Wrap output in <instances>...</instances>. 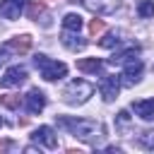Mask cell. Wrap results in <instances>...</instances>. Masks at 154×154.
<instances>
[{
    "instance_id": "44dd1931",
    "label": "cell",
    "mask_w": 154,
    "mask_h": 154,
    "mask_svg": "<svg viewBox=\"0 0 154 154\" xmlns=\"http://www.w3.org/2000/svg\"><path fill=\"white\" fill-rule=\"evenodd\" d=\"M103 29H106V22H103V19H91V22H89V31H91V34H101Z\"/></svg>"
},
{
    "instance_id": "d4e9b609",
    "label": "cell",
    "mask_w": 154,
    "mask_h": 154,
    "mask_svg": "<svg viewBox=\"0 0 154 154\" xmlns=\"http://www.w3.org/2000/svg\"><path fill=\"white\" fill-rule=\"evenodd\" d=\"M0 125H2V118H0Z\"/></svg>"
},
{
    "instance_id": "ba28073f",
    "label": "cell",
    "mask_w": 154,
    "mask_h": 154,
    "mask_svg": "<svg viewBox=\"0 0 154 154\" xmlns=\"http://www.w3.org/2000/svg\"><path fill=\"white\" fill-rule=\"evenodd\" d=\"M29 48H31V36H26V34L14 36V38L5 41V46H2L5 53H26Z\"/></svg>"
},
{
    "instance_id": "277c9868",
    "label": "cell",
    "mask_w": 154,
    "mask_h": 154,
    "mask_svg": "<svg viewBox=\"0 0 154 154\" xmlns=\"http://www.w3.org/2000/svg\"><path fill=\"white\" fill-rule=\"evenodd\" d=\"M142 70H144V65H142V60H140L137 55H135V58H128V60H125V70H123V84H125V87L137 84L140 77H142Z\"/></svg>"
},
{
    "instance_id": "e0dca14e",
    "label": "cell",
    "mask_w": 154,
    "mask_h": 154,
    "mask_svg": "<svg viewBox=\"0 0 154 154\" xmlns=\"http://www.w3.org/2000/svg\"><path fill=\"white\" fill-rule=\"evenodd\" d=\"M0 106H5V108H12V111H14V108H19V106H22V99H19L17 94H2V96H0Z\"/></svg>"
},
{
    "instance_id": "8992f818",
    "label": "cell",
    "mask_w": 154,
    "mask_h": 154,
    "mask_svg": "<svg viewBox=\"0 0 154 154\" xmlns=\"http://www.w3.org/2000/svg\"><path fill=\"white\" fill-rule=\"evenodd\" d=\"M24 79H26V67H22V65H12V67H7L5 75L0 77V87H5V89H10V87H19Z\"/></svg>"
},
{
    "instance_id": "7c38bea8",
    "label": "cell",
    "mask_w": 154,
    "mask_h": 154,
    "mask_svg": "<svg viewBox=\"0 0 154 154\" xmlns=\"http://www.w3.org/2000/svg\"><path fill=\"white\" fill-rule=\"evenodd\" d=\"M60 41H63V46L70 48V51H82V48L87 46V41H82V38L77 36V31H67V29H65V34L60 36Z\"/></svg>"
},
{
    "instance_id": "ac0fdd59",
    "label": "cell",
    "mask_w": 154,
    "mask_h": 154,
    "mask_svg": "<svg viewBox=\"0 0 154 154\" xmlns=\"http://www.w3.org/2000/svg\"><path fill=\"white\" fill-rule=\"evenodd\" d=\"M137 14L140 17H152L154 14V2L152 0H140L137 2Z\"/></svg>"
},
{
    "instance_id": "9a60e30c",
    "label": "cell",
    "mask_w": 154,
    "mask_h": 154,
    "mask_svg": "<svg viewBox=\"0 0 154 154\" xmlns=\"http://www.w3.org/2000/svg\"><path fill=\"white\" fill-rule=\"evenodd\" d=\"M137 53H140V48H137V46H130V48H125V51H120V53H113V58H108V63H111V65L125 63L128 58H135Z\"/></svg>"
},
{
    "instance_id": "cb8c5ba5",
    "label": "cell",
    "mask_w": 154,
    "mask_h": 154,
    "mask_svg": "<svg viewBox=\"0 0 154 154\" xmlns=\"http://www.w3.org/2000/svg\"><path fill=\"white\" fill-rule=\"evenodd\" d=\"M19 2H22V5H24V2H29V0H19Z\"/></svg>"
},
{
    "instance_id": "6da1fadb",
    "label": "cell",
    "mask_w": 154,
    "mask_h": 154,
    "mask_svg": "<svg viewBox=\"0 0 154 154\" xmlns=\"http://www.w3.org/2000/svg\"><path fill=\"white\" fill-rule=\"evenodd\" d=\"M58 125L67 128L75 137H79L84 142H91L94 137H99L96 132H101V125L89 118H58Z\"/></svg>"
},
{
    "instance_id": "484cf974",
    "label": "cell",
    "mask_w": 154,
    "mask_h": 154,
    "mask_svg": "<svg viewBox=\"0 0 154 154\" xmlns=\"http://www.w3.org/2000/svg\"><path fill=\"white\" fill-rule=\"evenodd\" d=\"M0 60H2V58H0Z\"/></svg>"
},
{
    "instance_id": "ffe728a7",
    "label": "cell",
    "mask_w": 154,
    "mask_h": 154,
    "mask_svg": "<svg viewBox=\"0 0 154 154\" xmlns=\"http://www.w3.org/2000/svg\"><path fill=\"white\" fill-rule=\"evenodd\" d=\"M99 43H101L103 48H113V46H118V43H120V38H118V34L113 31V34H106V36H103Z\"/></svg>"
},
{
    "instance_id": "603a6c76",
    "label": "cell",
    "mask_w": 154,
    "mask_h": 154,
    "mask_svg": "<svg viewBox=\"0 0 154 154\" xmlns=\"http://www.w3.org/2000/svg\"><path fill=\"white\" fill-rule=\"evenodd\" d=\"M7 147H10V142H5V140H2V142H0V152H2V149H7Z\"/></svg>"
},
{
    "instance_id": "5b68a950",
    "label": "cell",
    "mask_w": 154,
    "mask_h": 154,
    "mask_svg": "<svg viewBox=\"0 0 154 154\" xmlns=\"http://www.w3.org/2000/svg\"><path fill=\"white\" fill-rule=\"evenodd\" d=\"M99 91H101L103 101H113L120 91V77L118 75H103L99 82Z\"/></svg>"
},
{
    "instance_id": "52a82bcc",
    "label": "cell",
    "mask_w": 154,
    "mask_h": 154,
    "mask_svg": "<svg viewBox=\"0 0 154 154\" xmlns=\"http://www.w3.org/2000/svg\"><path fill=\"white\" fill-rule=\"evenodd\" d=\"M34 142H38V144H43L46 149H55L58 147V137H55V132H53V128H48V125H41L38 130H34Z\"/></svg>"
},
{
    "instance_id": "d6986e66",
    "label": "cell",
    "mask_w": 154,
    "mask_h": 154,
    "mask_svg": "<svg viewBox=\"0 0 154 154\" xmlns=\"http://www.w3.org/2000/svg\"><path fill=\"white\" fill-rule=\"evenodd\" d=\"M137 142H140V147H144V149H154V130H144V132L137 137Z\"/></svg>"
},
{
    "instance_id": "5bb4252c",
    "label": "cell",
    "mask_w": 154,
    "mask_h": 154,
    "mask_svg": "<svg viewBox=\"0 0 154 154\" xmlns=\"http://www.w3.org/2000/svg\"><path fill=\"white\" fill-rule=\"evenodd\" d=\"M63 29H67V31H79V29H82V17L75 14V12L65 14V17H63Z\"/></svg>"
},
{
    "instance_id": "30bf717a",
    "label": "cell",
    "mask_w": 154,
    "mask_h": 154,
    "mask_svg": "<svg viewBox=\"0 0 154 154\" xmlns=\"http://www.w3.org/2000/svg\"><path fill=\"white\" fill-rule=\"evenodd\" d=\"M22 2L19 0H0V17L2 19H19Z\"/></svg>"
},
{
    "instance_id": "4fadbf2b",
    "label": "cell",
    "mask_w": 154,
    "mask_h": 154,
    "mask_svg": "<svg viewBox=\"0 0 154 154\" xmlns=\"http://www.w3.org/2000/svg\"><path fill=\"white\" fill-rule=\"evenodd\" d=\"M101 67H103V63H101L99 58H82V60H77V70H79V72H89V75H96Z\"/></svg>"
},
{
    "instance_id": "8fae6325",
    "label": "cell",
    "mask_w": 154,
    "mask_h": 154,
    "mask_svg": "<svg viewBox=\"0 0 154 154\" xmlns=\"http://www.w3.org/2000/svg\"><path fill=\"white\" fill-rule=\"evenodd\" d=\"M132 111L142 118V120H154V99H142V101H132Z\"/></svg>"
},
{
    "instance_id": "7402d4cb",
    "label": "cell",
    "mask_w": 154,
    "mask_h": 154,
    "mask_svg": "<svg viewBox=\"0 0 154 154\" xmlns=\"http://www.w3.org/2000/svg\"><path fill=\"white\" fill-rule=\"evenodd\" d=\"M43 12V5H31L29 7V17H36V14H41Z\"/></svg>"
},
{
    "instance_id": "9c48e42d",
    "label": "cell",
    "mask_w": 154,
    "mask_h": 154,
    "mask_svg": "<svg viewBox=\"0 0 154 154\" xmlns=\"http://www.w3.org/2000/svg\"><path fill=\"white\" fill-rule=\"evenodd\" d=\"M24 103H26V111H29L31 116H36V113L43 111V106H46V96H43V91L31 89V91L24 96Z\"/></svg>"
},
{
    "instance_id": "3957f363",
    "label": "cell",
    "mask_w": 154,
    "mask_h": 154,
    "mask_svg": "<svg viewBox=\"0 0 154 154\" xmlns=\"http://www.w3.org/2000/svg\"><path fill=\"white\" fill-rule=\"evenodd\" d=\"M91 94H94V87H91L89 82H84V79H72V82L65 87L63 99H65V103H70V106H79V103H84Z\"/></svg>"
},
{
    "instance_id": "7a4b0ae2",
    "label": "cell",
    "mask_w": 154,
    "mask_h": 154,
    "mask_svg": "<svg viewBox=\"0 0 154 154\" xmlns=\"http://www.w3.org/2000/svg\"><path fill=\"white\" fill-rule=\"evenodd\" d=\"M34 65L41 70V77L48 79V82H55V79H60V77L67 75V65H65V63L51 60V58H46L43 53H36V55H34Z\"/></svg>"
},
{
    "instance_id": "2e32d148",
    "label": "cell",
    "mask_w": 154,
    "mask_h": 154,
    "mask_svg": "<svg viewBox=\"0 0 154 154\" xmlns=\"http://www.w3.org/2000/svg\"><path fill=\"white\" fill-rule=\"evenodd\" d=\"M116 128H118L123 135L130 132V113H128V111H118V116H116Z\"/></svg>"
}]
</instances>
